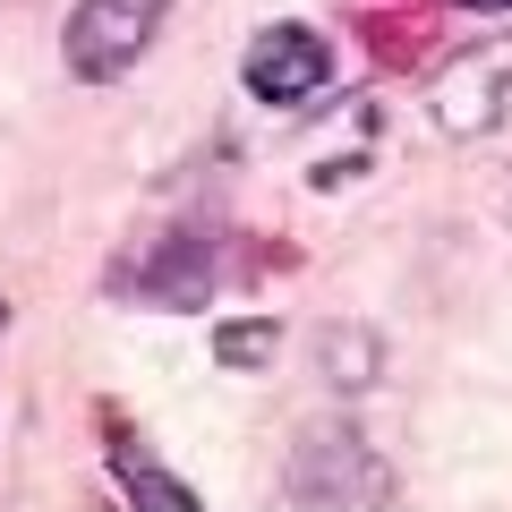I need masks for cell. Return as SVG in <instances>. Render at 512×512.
<instances>
[{
  "mask_svg": "<svg viewBox=\"0 0 512 512\" xmlns=\"http://www.w3.org/2000/svg\"><path fill=\"white\" fill-rule=\"evenodd\" d=\"M316 367H325V384H342V393H367V384L384 376V342L367 325H325L316 333Z\"/></svg>",
  "mask_w": 512,
  "mask_h": 512,
  "instance_id": "obj_7",
  "label": "cell"
},
{
  "mask_svg": "<svg viewBox=\"0 0 512 512\" xmlns=\"http://www.w3.org/2000/svg\"><path fill=\"white\" fill-rule=\"evenodd\" d=\"M291 504L299 512H384L393 470L359 427H308L291 453Z\"/></svg>",
  "mask_w": 512,
  "mask_h": 512,
  "instance_id": "obj_1",
  "label": "cell"
},
{
  "mask_svg": "<svg viewBox=\"0 0 512 512\" xmlns=\"http://www.w3.org/2000/svg\"><path fill=\"white\" fill-rule=\"evenodd\" d=\"M436 128H444V137H461V146L512 128V35L461 52L453 69L436 77Z\"/></svg>",
  "mask_w": 512,
  "mask_h": 512,
  "instance_id": "obj_4",
  "label": "cell"
},
{
  "mask_svg": "<svg viewBox=\"0 0 512 512\" xmlns=\"http://www.w3.org/2000/svg\"><path fill=\"white\" fill-rule=\"evenodd\" d=\"M461 9H478V18H504V9H512V0H461Z\"/></svg>",
  "mask_w": 512,
  "mask_h": 512,
  "instance_id": "obj_9",
  "label": "cell"
},
{
  "mask_svg": "<svg viewBox=\"0 0 512 512\" xmlns=\"http://www.w3.org/2000/svg\"><path fill=\"white\" fill-rule=\"evenodd\" d=\"M163 18H171V0H77L60 52H69V69L86 77V86H111V77H128L154 52Z\"/></svg>",
  "mask_w": 512,
  "mask_h": 512,
  "instance_id": "obj_2",
  "label": "cell"
},
{
  "mask_svg": "<svg viewBox=\"0 0 512 512\" xmlns=\"http://www.w3.org/2000/svg\"><path fill=\"white\" fill-rule=\"evenodd\" d=\"M0 325H9V299H0Z\"/></svg>",
  "mask_w": 512,
  "mask_h": 512,
  "instance_id": "obj_10",
  "label": "cell"
},
{
  "mask_svg": "<svg viewBox=\"0 0 512 512\" xmlns=\"http://www.w3.org/2000/svg\"><path fill=\"white\" fill-rule=\"evenodd\" d=\"M274 350H282L274 316H231V325L214 333V359H222V367H239V376H256V367H274Z\"/></svg>",
  "mask_w": 512,
  "mask_h": 512,
  "instance_id": "obj_8",
  "label": "cell"
},
{
  "mask_svg": "<svg viewBox=\"0 0 512 512\" xmlns=\"http://www.w3.org/2000/svg\"><path fill=\"white\" fill-rule=\"evenodd\" d=\"M214 282H222V265H214L205 231H154L137 256L111 265V299H128V308H205Z\"/></svg>",
  "mask_w": 512,
  "mask_h": 512,
  "instance_id": "obj_3",
  "label": "cell"
},
{
  "mask_svg": "<svg viewBox=\"0 0 512 512\" xmlns=\"http://www.w3.org/2000/svg\"><path fill=\"white\" fill-rule=\"evenodd\" d=\"M103 453H111V478H120V495H128V512H205L197 495L180 487V478L154 461V444L137 436L128 419H103Z\"/></svg>",
  "mask_w": 512,
  "mask_h": 512,
  "instance_id": "obj_6",
  "label": "cell"
},
{
  "mask_svg": "<svg viewBox=\"0 0 512 512\" xmlns=\"http://www.w3.org/2000/svg\"><path fill=\"white\" fill-rule=\"evenodd\" d=\"M239 86H248L265 111H308L316 94L333 86V43L308 35V26H265V35L248 43Z\"/></svg>",
  "mask_w": 512,
  "mask_h": 512,
  "instance_id": "obj_5",
  "label": "cell"
}]
</instances>
